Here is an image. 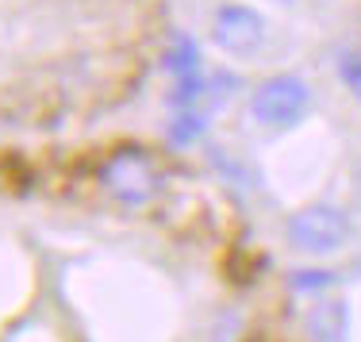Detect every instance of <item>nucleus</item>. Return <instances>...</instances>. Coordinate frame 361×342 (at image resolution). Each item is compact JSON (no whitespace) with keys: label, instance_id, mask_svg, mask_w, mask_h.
Segmentation results:
<instances>
[{"label":"nucleus","instance_id":"f257e3e1","mask_svg":"<svg viewBox=\"0 0 361 342\" xmlns=\"http://www.w3.org/2000/svg\"><path fill=\"white\" fill-rule=\"evenodd\" d=\"M100 181L111 200H119L123 208H142L154 196L161 193V173L154 166L150 154H142L139 147H119L108 154L104 169H100Z\"/></svg>","mask_w":361,"mask_h":342},{"label":"nucleus","instance_id":"f03ea898","mask_svg":"<svg viewBox=\"0 0 361 342\" xmlns=\"http://www.w3.org/2000/svg\"><path fill=\"white\" fill-rule=\"evenodd\" d=\"M307 108H312V89H307V81L296 73L265 77L250 97V116L262 127H273V131L300 123V119L307 116Z\"/></svg>","mask_w":361,"mask_h":342},{"label":"nucleus","instance_id":"7ed1b4c3","mask_svg":"<svg viewBox=\"0 0 361 342\" xmlns=\"http://www.w3.org/2000/svg\"><path fill=\"white\" fill-rule=\"evenodd\" d=\"M288 243L312 258L334 254L350 243V216L334 204H307L288 219Z\"/></svg>","mask_w":361,"mask_h":342},{"label":"nucleus","instance_id":"20e7f679","mask_svg":"<svg viewBox=\"0 0 361 342\" xmlns=\"http://www.w3.org/2000/svg\"><path fill=\"white\" fill-rule=\"evenodd\" d=\"M212 39L223 54H235V58H246L254 50H262L265 42V20L262 12L246 4H223L216 8V20H212Z\"/></svg>","mask_w":361,"mask_h":342},{"label":"nucleus","instance_id":"39448f33","mask_svg":"<svg viewBox=\"0 0 361 342\" xmlns=\"http://www.w3.org/2000/svg\"><path fill=\"white\" fill-rule=\"evenodd\" d=\"M346 331H350V307L342 300H319L307 312L312 342H346Z\"/></svg>","mask_w":361,"mask_h":342},{"label":"nucleus","instance_id":"423d86ee","mask_svg":"<svg viewBox=\"0 0 361 342\" xmlns=\"http://www.w3.org/2000/svg\"><path fill=\"white\" fill-rule=\"evenodd\" d=\"M204 127H208L204 112H196V108H177V116L169 119V139H173L177 147H188V142H196L204 135Z\"/></svg>","mask_w":361,"mask_h":342},{"label":"nucleus","instance_id":"0eeeda50","mask_svg":"<svg viewBox=\"0 0 361 342\" xmlns=\"http://www.w3.org/2000/svg\"><path fill=\"white\" fill-rule=\"evenodd\" d=\"M166 70L173 77H192L196 73V42L192 39H177V47L169 50Z\"/></svg>","mask_w":361,"mask_h":342},{"label":"nucleus","instance_id":"6e6552de","mask_svg":"<svg viewBox=\"0 0 361 342\" xmlns=\"http://www.w3.org/2000/svg\"><path fill=\"white\" fill-rule=\"evenodd\" d=\"M338 77L346 81L350 92L361 97V50H342L338 54Z\"/></svg>","mask_w":361,"mask_h":342},{"label":"nucleus","instance_id":"1a4fd4ad","mask_svg":"<svg viewBox=\"0 0 361 342\" xmlns=\"http://www.w3.org/2000/svg\"><path fill=\"white\" fill-rule=\"evenodd\" d=\"M331 281L334 277L323 269H304V277H292V288H326Z\"/></svg>","mask_w":361,"mask_h":342}]
</instances>
